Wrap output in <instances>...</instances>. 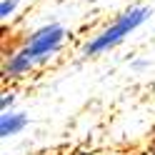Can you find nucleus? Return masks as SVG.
<instances>
[{
	"instance_id": "obj_1",
	"label": "nucleus",
	"mask_w": 155,
	"mask_h": 155,
	"mask_svg": "<svg viewBox=\"0 0 155 155\" xmlns=\"http://www.w3.org/2000/svg\"><path fill=\"white\" fill-rule=\"evenodd\" d=\"M153 15V8L148 5H135V8H128L125 13H120L118 18L113 20V25H108L105 30H100L98 35L93 38V40L85 43L83 48V55L85 58H93V55H100V53H108L110 48L120 45L125 38H128L133 30H138V28L148 20Z\"/></svg>"
},
{
	"instance_id": "obj_2",
	"label": "nucleus",
	"mask_w": 155,
	"mask_h": 155,
	"mask_svg": "<svg viewBox=\"0 0 155 155\" xmlns=\"http://www.w3.org/2000/svg\"><path fill=\"white\" fill-rule=\"evenodd\" d=\"M65 35H68V30L63 25H58V23L43 25V28H38L35 33H30V38L25 40V50L30 53V58L35 63H45L50 55H55L60 50Z\"/></svg>"
},
{
	"instance_id": "obj_3",
	"label": "nucleus",
	"mask_w": 155,
	"mask_h": 155,
	"mask_svg": "<svg viewBox=\"0 0 155 155\" xmlns=\"http://www.w3.org/2000/svg\"><path fill=\"white\" fill-rule=\"evenodd\" d=\"M33 65H35V60L30 58V53L23 48V50L13 53V55L5 60V68H3V70H5L8 78H23L25 73H30V70H33Z\"/></svg>"
},
{
	"instance_id": "obj_4",
	"label": "nucleus",
	"mask_w": 155,
	"mask_h": 155,
	"mask_svg": "<svg viewBox=\"0 0 155 155\" xmlns=\"http://www.w3.org/2000/svg\"><path fill=\"white\" fill-rule=\"evenodd\" d=\"M28 115L25 113H3L0 118V138H13L28 128Z\"/></svg>"
},
{
	"instance_id": "obj_5",
	"label": "nucleus",
	"mask_w": 155,
	"mask_h": 155,
	"mask_svg": "<svg viewBox=\"0 0 155 155\" xmlns=\"http://www.w3.org/2000/svg\"><path fill=\"white\" fill-rule=\"evenodd\" d=\"M15 5H18V0H3V3H0V18H3V20H8V18H10V13L15 10Z\"/></svg>"
},
{
	"instance_id": "obj_6",
	"label": "nucleus",
	"mask_w": 155,
	"mask_h": 155,
	"mask_svg": "<svg viewBox=\"0 0 155 155\" xmlns=\"http://www.w3.org/2000/svg\"><path fill=\"white\" fill-rule=\"evenodd\" d=\"M13 103H15V95H13V93H5V98L0 100V108H3V113H8V108H10Z\"/></svg>"
}]
</instances>
